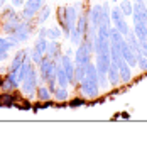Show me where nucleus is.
Segmentation results:
<instances>
[{"label": "nucleus", "mask_w": 147, "mask_h": 149, "mask_svg": "<svg viewBox=\"0 0 147 149\" xmlns=\"http://www.w3.org/2000/svg\"><path fill=\"white\" fill-rule=\"evenodd\" d=\"M125 41H127V44H129L134 51H135V54H140V41H139V37L135 36V32L130 29V32L125 36Z\"/></svg>", "instance_id": "20"}, {"label": "nucleus", "mask_w": 147, "mask_h": 149, "mask_svg": "<svg viewBox=\"0 0 147 149\" xmlns=\"http://www.w3.org/2000/svg\"><path fill=\"white\" fill-rule=\"evenodd\" d=\"M63 54V44L56 39H49L47 41V47H46V56L53 58V59H59Z\"/></svg>", "instance_id": "14"}, {"label": "nucleus", "mask_w": 147, "mask_h": 149, "mask_svg": "<svg viewBox=\"0 0 147 149\" xmlns=\"http://www.w3.org/2000/svg\"><path fill=\"white\" fill-rule=\"evenodd\" d=\"M113 26H115V27L119 29V32H120V34H122V36H123V37L127 36V34H129V32H130V29H132V26H130V24H129V20H127V19H125V17L119 19V20H117V22H115Z\"/></svg>", "instance_id": "23"}, {"label": "nucleus", "mask_w": 147, "mask_h": 149, "mask_svg": "<svg viewBox=\"0 0 147 149\" xmlns=\"http://www.w3.org/2000/svg\"><path fill=\"white\" fill-rule=\"evenodd\" d=\"M36 100H39V102L53 100V93H51V90H49L44 83H39V86H37V90H36Z\"/></svg>", "instance_id": "19"}, {"label": "nucleus", "mask_w": 147, "mask_h": 149, "mask_svg": "<svg viewBox=\"0 0 147 149\" xmlns=\"http://www.w3.org/2000/svg\"><path fill=\"white\" fill-rule=\"evenodd\" d=\"M93 44L92 42H88L86 39H83L81 44L80 46H76L74 49V63H80V65H88L90 61H93Z\"/></svg>", "instance_id": "3"}, {"label": "nucleus", "mask_w": 147, "mask_h": 149, "mask_svg": "<svg viewBox=\"0 0 147 149\" xmlns=\"http://www.w3.org/2000/svg\"><path fill=\"white\" fill-rule=\"evenodd\" d=\"M19 12L17 9L14 7V5H10V3H7L3 9L0 10V20H5V19H10V17H14V15H17Z\"/></svg>", "instance_id": "26"}, {"label": "nucleus", "mask_w": 147, "mask_h": 149, "mask_svg": "<svg viewBox=\"0 0 147 149\" xmlns=\"http://www.w3.org/2000/svg\"><path fill=\"white\" fill-rule=\"evenodd\" d=\"M7 2H9V0H0V10H2L3 7H5V5H7Z\"/></svg>", "instance_id": "42"}, {"label": "nucleus", "mask_w": 147, "mask_h": 149, "mask_svg": "<svg viewBox=\"0 0 147 149\" xmlns=\"http://www.w3.org/2000/svg\"><path fill=\"white\" fill-rule=\"evenodd\" d=\"M20 86V81L17 78V73H7L0 74V92H15Z\"/></svg>", "instance_id": "7"}, {"label": "nucleus", "mask_w": 147, "mask_h": 149, "mask_svg": "<svg viewBox=\"0 0 147 149\" xmlns=\"http://www.w3.org/2000/svg\"><path fill=\"white\" fill-rule=\"evenodd\" d=\"M85 105H88V100L83 95H80V97H69V100H68V109H71V110H76V109L85 107Z\"/></svg>", "instance_id": "21"}, {"label": "nucleus", "mask_w": 147, "mask_h": 149, "mask_svg": "<svg viewBox=\"0 0 147 149\" xmlns=\"http://www.w3.org/2000/svg\"><path fill=\"white\" fill-rule=\"evenodd\" d=\"M39 86V71H37V66L34 65L31 70L27 71V74L24 76V80L20 81V86H19V92L22 93L24 97L27 98H36V90Z\"/></svg>", "instance_id": "2"}, {"label": "nucleus", "mask_w": 147, "mask_h": 149, "mask_svg": "<svg viewBox=\"0 0 147 149\" xmlns=\"http://www.w3.org/2000/svg\"><path fill=\"white\" fill-rule=\"evenodd\" d=\"M2 51H12V46L5 36H0V53Z\"/></svg>", "instance_id": "34"}, {"label": "nucleus", "mask_w": 147, "mask_h": 149, "mask_svg": "<svg viewBox=\"0 0 147 149\" xmlns=\"http://www.w3.org/2000/svg\"><path fill=\"white\" fill-rule=\"evenodd\" d=\"M68 41H69L74 47L80 46V44H81V41H83V32L78 27H73V29H71V32H69V39H68Z\"/></svg>", "instance_id": "25"}, {"label": "nucleus", "mask_w": 147, "mask_h": 149, "mask_svg": "<svg viewBox=\"0 0 147 149\" xmlns=\"http://www.w3.org/2000/svg\"><path fill=\"white\" fill-rule=\"evenodd\" d=\"M37 71H39V83H46V80L51 74H56V59L44 54L41 63L37 65Z\"/></svg>", "instance_id": "4"}, {"label": "nucleus", "mask_w": 147, "mask_h": 149, "mask_svg": "<svg viewBox=\"0 0 147 149\" xmlns=\"http://www.w3.org/2000/svg\"><path fill=\"white\" fill-rule=\"evenodd\" d=\"M107 76H108V83H110V88H117L122 85V80H120V71L119 66L115 65L113 61L108 66V71H107Z\"/></svg>", "instance_id": "15"}, {"label": "nucleus", "mask_w": 147, "mask_h": 149, "mask_svg": "<svg viewBox=\"0 0 147 149\" xmlns=\"http://www.w3.org/2000/svg\"><path fill=\"white\" fill-rule=\"evenodd\" d=\"M86 12H88V20H90V24L98 29L100 19H101V3H92V5L86 9Z\"/></svg>", "instance_id": "13"}, {"label": "nucleus", "mask_w": 147, "mask_h": 149, "mask_svg": "<svg viewBox=\"0 0 147 149\" xmlns=\"http://www.w3.org/2000/svg\"><path fill=\"white\" fill-rule=\"evenodd\" d=\"M115 117H122V119H129V117H130V113H129V112H123V113H117Z\"/></svg>", "instance_id": "40"}, {"label": "nucleus", "mask_w": 147, "mask_h": 149, "mask_svg": "<svg viewBox=\"0 0 147 149\" xmlns=\"http://www.w3.org/2000/svg\"><path fill=\"white\" fill-rule=\"evenodd\" d=\"M119 7L122 10V15L125 19H129L132 15V12H134V3L130 0H119Z\"/></svg>", "instance_id": "22"}, {"label": "nucleus", "mask_w": 147, "mask_h": 149, "mask_svg": "<svg viewBox=\"0 0 147 149\" xmlns=\"http://www.w3.org/2000/svg\"><path fill=\"white\" fill-rule=\"evenodd\" d=\"M5 61H10V51H2L0 53V63H5Z\"/></svg>", "instance_id": "36"}, {"label": "nucleus", "mask_w": 147, "mask_h": 149, "mask_svg": "<svg viewBox=\"0 0 147 149\" xmlns=\"http://www.w3.org/2000/svg\"><path fill=\"white\" fill-rule=\"evenodd\" d=\"M51 14H53V9H51V5L46 2V3L41 7V10L37 12V15L34 17L36 24H37V26H46V22L51 19Z\"/></svg>", "instance_id": "16"}, {"label": "nucleus", "mask_w": 147, "mask_h": 149, "mask_svg": "<svg viewBox=\"0 0 147 149\" xmlns=\"http://www.w3.org/2000/svg\"><path fill=\"white\" fill-rule=\"evenodd\" d=\"M46 2H47V0H26L24 7H22V9H20V12H19L20 19H24V20L34 19L37 15V12L41 10V7H42Z\"/></svg>", "instance_id": "6"}, {"label": "nucleus", "mask_w": 147, "mask_h": 149, "mask_svg": "<svg viewBox=\"0 0 147 149\" xmlns=\"http://www.w3.org/2000/svg\"><path fill=\"white\" fill-rule=\"evenodd\" d=\"M27 54H29V46L15 49L14 56L10 58V63H9V66H7V71H10V73H17V70L20 68V65L24 63V59H26Z\"/></svg>", "instance_id": "8"}, {"label": "nucleus", "mask_w": 147, "mask_h": 149, "mask_svg": "<svg viewBox=\"0 0 147 149\" xmlns=\"http://www.w3.org/2000/svg\"><path fill=\"white\" fill-rule=\"evenodd\" d=\"M85 76H86V65L74 63V86L80 83L81 80H85Z\"/></svg>", "instance_id": "24"}, {"label": "nucleus", "mask_w": 147, "mask_h": 149, "mask_svg": "<svg viewBox=\"0 0 147 149\" xmlns=\"http://www.w3.org/2000/svg\"><path fill=\"white\" fill-rule=\"evenodd\" d=\"M29 58H31V59H32V63L37 66L39 63H41V59L44 58V54H41V53H39V51H36L32 46H29Z\"/></svg>", "instance_id": "31"}, {"label": "nucleus", "mask_w": 147, "mask_h": 149, "mask_svg": "<svg viewBox=\"0 0 147 149\" xmlns=\"http://www.w3.org/2000/svg\"><path fill=\"white\" fill-rule=\"evenodd\" d=\"M64 54H68V56H74V51L71 49V47H68V49L64 51Z\"/></svg>", "instance_id": "41"}, {"label": "nucleus", "mask_w": 147, "mask_h": 149, "mask_svg": "<svg viewBox=\"0 0 147 149\" xmlns=\"http://www.w3.org/2000/svg\"><path fill=\"white\" fill-rule=\"evenodd\" d=\"M15 109H17V110H22V112L24 110H32V102H31V98H27V97L22 95V98L15 103Z\"/></svg>", "instance_id": "30"}, {"label": "nucleus", "mask_w": 147, "mask_h": 149, "mask_svg": "<svg viewBox=\"0 0 147 149\" xmlns=\"http://www.w3.org/2000/svg\"><path fill=\"white\" fill-rule=\"evenodd\" d=\"M9 3H10V5H14L15 9H22V7H24V3H26V0H10Z\"/></svg>", "instance_id": "37"}, {"label": "nucleus", "mask_w": 147, "mask_h": 149, "mask_svg": "<svg viewBox=\"0 0 147 149\" xmlns=\"http://www.w3.org/2000/svg\"><path fill=\"white\" fill-rule=\"evenodd\" d=\"M69 86H56L54 90H53V98H54V102H68L69 100Z\"/></svg>", "instance_id": "17"}, {"label": "nucleus", "mask_w": 147, "mask_h": 149, "mask_svg": "<svg viewBox=\"0 0 147 149\" xmlns=\"http://www.w3.org/2000/svg\"><path fill=\"white\" fill-rule=\"evenodd\" d=\"M63 37V31H61V27L56 24V26H53V27H47V39H56V41H59Z\"/></svg>", "instance_id": "28"}, {"label": "nucleus", "mask_w": 147, "mask_h": 149, "mask_svg": "<svg viewBox=\"0 0 147 149\" xmlns=\"http://www.w3.org/2000/svg\"><path fill=\"white\" fill-rule=\"evenodd\" d=\"M20 15H14L10 19H5V20H0V32L3 36H9V34H14V31L17 29V26L20 24Z\"/></svg>", "instance_id": "12"}, {"label": "nucleus", "mask_w": 147, "mask_h": 149, "mask_svg": "<svg viewBox=\"0 0 147 149\" xmlns=\"http://www.w3.org/2000/svg\"><path fill=\"white\" fill-rule=\"evenodd\" d=\"M76 20H78V12L73 5H59L56 9V22L63 31L64 39H69L71 29L76 27Z\"/></svg>", "instance_id": "1"}, {"label": "nucleus", "mask_w": 147, "mask_h": 149, "mask_svg": "<svg viewBox=\"0 0 147 149\" xmlns=\"http://www.w3.org/2000/svg\"><path fill=\"white\" fill-rule=\"evenodd\" d=\"M115 65L119 66V71H120V80H122V85H129L132 81V78H134V70L129 66V63L123 59V58H120L119 61L115 63Z\"/></svg>", "instance_id": "11"}, {"label": "nucleus", "mask_w": 147, "mask_h": 149, "mask_svg": "<svg viewBox=\"0 0 147 149\" xmlns=\"http://www.w3.org/2000/svg\"><path fill=\"white\" fill-rule=\"evenodd\" d=\"M110 2L107 0V2H103L101 3V19H100V24H103V26H108V27H112L113 24H112V17H110Z\"/></svg>", "instance_id": "18"}, {"label": "nucleus", "mask_w": 147, "mask_h": 149, "mask_svg": "<svg viewBox=\"0 0 147 149\" xmlns=\"http://www.w3.org/2000/svg\"><path fill=\"white\" fill-rule=\"evenodd\" d=\"M137 68L142 73H147V58L142 54H137Z\"/></svg>", "instance_id": "33"}, {"label": "nucleus", "mask_w": 147, "mask_h": 149, "mask_svg": "<svg viewBox=\"0 0 147 149\" xmlns=\"http://www.w3.org/2000/svg\"><path fill=\"white\" fill-rule=\"evenodd\" d=\"M36 36L37 37H47V27H46V26H37Z\"/></svg>", "instance_id": "35"}, {"label": "nucleus", "mask_w": 147, "mask_h": 149, "mask_svg": "<svg viewBox=\"0 0 147 149\" xmlns=\"http://www.w3.org/2000/svg\"><path fill=\"white\" fill-rule=\"evenodd\" d=\"M108 39H110V42L112 44H119L120 41L123 39V36L119 32V29L115 27V26H112L110 31H108Z\"/></svg>", "instance_id": "29"}, {"label": "nucleus", "mask_w": 147, "mask_h": 149, "mask_svg": "<svg viewBox=\"0 0 147 149\" xmlns=\"http://www.w3.org/2000/svg\"><path fill=\"white\" fill-rule=\"evenodd\" d=\"M20 98H22V93H19V90H15V92H0V107L14 109Z\"/></svg>", "instance_id": "10"}, {"label": "nucleus", "mask_w": 147, "mask_h": 149, "mask_svg": "<svg viewBox=\"0 0 147 149\" xmlns=\"http://www.w3.org/2000/svg\"><path fill=\"white\" fill-rule=\"evenodd\" d=\"M76 88H78V92L80 95H83L86 100H93V98H96V97H100V85L98 83H93L90 80H81L80 83L76 85Z\"/></svg>", "instance_id": "5"}, {"label": "nucleus", "mask_w": 147, "mask_h": 149, "mask_svg": "<svg viewBox=\"0 0 147 149\" xmlns=\"http://www.w3.org/2000/svg\"><path fill=\"white\" fill-rule=\"evenodd\" d=\"M119 47H120V53H122V58L129 63V66L132 70H135V68H137V54H135V51L127 44L125 37L119 42Z\"/></svg>", "instance_id": "9"}, {"label": "nucleus", "mask_w": 147, "mask_h": 149, "mask_svg": "<svg viewBox=\"0 0 147 149\" xmlns=\"http://www.w3.org/2000/svg\"><path fill=\"white\" fill-rule=\"evenodd\" d=\"M140 54L147 58V39L140 41Z\"/></svg>", "instance_id": "38"}, {"label": "nucleus", "mask_w": 147, "mask_h": 149, "mask_svg": "<svg viewBox=\"0 0 147 149\" xmlns=\"http://www.w3.org/2000/svg\"><path fill=\"white\" fill-rule=\"evenodd\" d=\"M54 107L56 109H68V102H54Z\"/></svg>", "instance_id": "39"}, {"label": "nucleus", "mask_w": 147, "mask_h": 149, "mask_svg": "<svg viewBox=\"0 0 147 149\" xmlns=\"http://www.w3.org/2000/svg\"><path fill=\"white\" fill-rule=\"evenodd\" d=\"M110 17H112V24H115L119 19L123 17V15H122V10H120V7H119V3L112 5V9H110Z\"/></svg>", "instance_id": "32"}, {"label": "nucleus", "mask_w": 147, "mask_h": 149, "mask_svg": "<svg viewBox=\"0 0 147 149\" xmlns=\"http://www.w3.org/2000/svg\"><path fill=\"white\" fill-rule=\"evenodd\" d=\"M47 37H36V41L32 42V47L39 51L41 54H46V47H47Z\"/></svg>", "instance_id": "27"}]
</instances>
